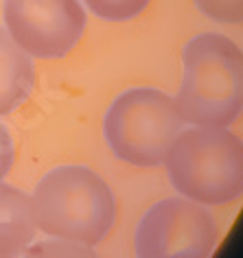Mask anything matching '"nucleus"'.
<instances>
[{
    "mask_svg": "<svg viewBox=\"0 0 243 258\" xmlns=\"http://www.w3.org/2000/svg\"><path fill=\"white\" fill-rule=\"evenodd\" d=\"M35 223L57 241L97 245L110 234L116 199L101 175L86 166H57L33 192Z\"/></svg>",
    "mask_w": 243,
    "mask_h": 258,
    "instance_id": "nucleus-1",
    "label": "nucleus"
},
{
    "mask_svg": "<svg viewBox=\"0 0 243 258\" xmlns=\"http://www.w3.org/2000/svg\"><path fill=\"white\" fill-rule=\"evenodd\" d=\"M177 109L195 127H226L243 112V53L226 35L204 33L184 48Z\"/></svg>",
    "mask_w": 243,
    "mask_h": 258,
    "instance_id": "nucleus-2",
    "label": "nucleus"
},
{
    "mask_svg": "<svg viewBox=\"0 0 243 258\" xmlns=\"http://www.w3.org/2000/svg\"><path fill=\"white\" fill-rule=\"evenodd\" d=\"M171 184L204 206H226L243 195V140L223 127L180 132L167 153Z\"/></svg>",
    "mask_w": 243,
    "mask_h": 258,
    "instance_id": "nucleus-3",
    "label": "nucleus"
},
{
    "mask_svg": "<svg viewBox=\"0 0 243 258\" xmlns=\"http://www.w3.org/2000/svg\"><path fill=\"white\" fill-rule=\"evenodd\" d=\"M175 99L153 88L127 90L110 105L103 120L110 149L127 164L158 166L182 132Z\"/></svg>",
    "mask_w": 243,
    "mask_h": 258,
    "instance_id": "nucleus-4",
    "label": "nucleus"
},
{
    "mask_svg": "<svg viewBox=\"0 0 243 258\" xmlns=\"http://www.w3.org/2000/svg\"><path fill=\"white\" fill-rule=\"evenodd\" d=\"M215 243L213 217L191 199H162L136 228L138 258H210Z\"/></svg>",
    "mask_w": 243,
    "mask_h": 258,
    "instance_id": "nucleus-5",
    "label": "nucleus"
},
{
    "mask_svg": "<svg viewBox=\"0 0 243 258\" xmlns=\"http://www.w3.org/2000/svg\"><path fill=\"white\" fill-rule=\"evenodd\" d=\"M3 14L11 40L40 59L68 55L86 29L79 0H5Z\"/></svg>",
    "mask_w": 243,
    "mask_h": 258,
    "instance_id": "nucleus-6",
    "label": "nucleus"
},
{
    "mask_svg": "<svg viewBox=\"0 0 243 258\" xmlns=\"http://www.w3.org/2000/svg\"><path fill=\"white\" fill-rule=\"evenodd\" d=\"M37 232L33 199L9 184H0V258H18Z\"/></svg>",
    "mask_w": 243,
    "mask_h": 258,
    "instance_id": "nucleus-7",
    "label": "nucleus"
},
{
    "mask_svg": "<svg viewBox=\"0 0 243 258\" xmlns=\"http://www.w3.org/2000/svg\"><path fill=\"white\" fill-rule=\"evenodd\" d=\"M35 73L29 55L0 27V116L20 107L33 90Z\"/></svg>",
    "mask_w": 243,
    "mask_h": 258,
    "instance_id": "nucleus-8",
    "label": "nucleus"
},
{
    "mask_svg": "<svg viewBox=\"0 0 243 258\" xmlns=\"http://www.w3.org/2000/svg\"><path fill=\"white\" fill-rule=\"evenodd\" d=\"M22 258H99L90 245L70 243V241H46L29 247Z\"/></svg>",
    "mask_w": 243,
    "mask_h": 258,
    "instance_id": "nucleus-9",
    "label": "nucleus"
},
{
    "mask_svg": "<svg viewBox=\"0 0 243 258\" xmlns=\"http://www.w3.org/2000/svg\"><path fill=\"white\" fill-rule=\"evenodd\" d=\"M84 3L92 9V14H97L103 20L123 22L143 14L149 0H84Z\"/></svg>",
    "mask_w": 243,
    "mask_h": 258,
    "instance_id": "nucleus-10",
    "label": "nucleus"
},
{
    "mask_svg": "<svg viewBox=\"0 0 243 258\" xmlns=\"http://www.w3.org/2000/svg\"><path fill=\"white\" fill-rule=\"evenodd\" d=\"M197 9L223 24L243 22V0H195Z\"/></svg>",
    "mask_w": 243,
    "mask_h": 258,
    "instance_id": "nucleus-11",
    "label": "nucleus"
},
{
    "mask_svg": "<svg viewBox=\"0 0 243 258\" xmlns=\"http://www.w3.org/2000/svg\"><path fill=\"white\" fill-rule=\"evenodd\" d=\"M11 164H14V140L7 129L0 125V179L11 171Z\"/></svg>",
    "mask_w": 243,
    "mask_h": 258,
    "instance_id": "nucleus-12",
    "label": "nucleus"
}]
</instances>
